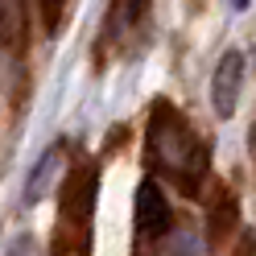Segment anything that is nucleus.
I'll return each mask as SVG.
<instances>
[{
  "label": "nucleus",
  "mask_w": 256,
  "mask_h": 256,
  "mask_svg": "<svg viewBox=\"0 0 256 256\" xmlns=\"http://www.w3.org/2000/svg\"><path fill=\"white\" fill-rule=\"evenodd\" d=\"M145 166L157 178H170L178 194L194 198L206 182V145L194 132L178 108L170 100H157L145 124Z\"/></svg>",
  "instance_id": "f257e3e1"
},
{
  "label": "nucleus",
  "mask_w": 256,
  "mask_h": 256,
  "mask_svg": "<svg viewBox=\"0 0 256 256\" xmlns=\"http://www.w3.org/2000/svg\"><path fill=\"white\" fill-rule=\"evenodd\" d=\"M95 190L100 174L95 166H74L62 182V206H58V252L54 256H87L91 248V219H95Z\"/></svg>",
  "instance_id": "f03ea898"
},
{
  "label": "nucleus",
  "mask_w": 256,
  "mask_h": 256,
  "mask_svg": "<svg viewBox=\"0 0 256 256\" xmlns=\"http://www.w3.org/2000/svg\"><path fill=\"white\" fill-rule=\"evenodd\" d=\"M132 223H136V240L140 244H162L174 232V211L170 198L162 194V186L153 178H145L136 186V206H132Z\"/></svg>",
  "instance_id": "7ed1b4c3"
},
{
  "label": "nucleus",
  "mask_w": 256,
  "mask_h": 256,
  "mask_svg": "<svg viewBox=\"0 0 256 256\" xmlns=\"http://www.w3.org/2000/svg\"><path fill=\"white\" fill-rule=\"evenodd\" d=\"M240 91H244V54L228 50L215 66V78H211V104H215L219 116H236Z\"/></svg>",
  "instance_id": "20e7f679"
},
{
  "label": "nucleus",
  "mask_w": 256,
  "mask_h": 256,
  "mask_svg": "<svg viewBox=\"0 0 256 256\" xmlns=\"http://www.w3.org/2000/svg\"><path fill=\"white\" fill-rule=\"evenodd\" d=\"M145 12H149V0H112L108 4V21H104V38L112 46H128L136 38Z\"/></svg>",
  "instance_id": "39448f33"
},
{
  "label": "nucleus",
  "mask_w": 256,
  "mask_h": 256,
  "mask_svg": "<svg viewBox=\"0 0 256 256\" xmlns=\"http://www.w3.org/2000/svg\"><path fill=\"white\" fill-rule=\"evenodd\" d=\"M236 223H240V198L228 186H219L211 206H206V236H211V248H219L228 236H236Z\"/></svg>",
  "instance_id": "423d86ee"
},
{
  "label": "nucleus",
  "mask_w": 256,
  "mask_h": 256,
  "mask_svg": "<svg viewBox=\"0 0 256 256\" xmlns=\"http://www.w3.org/2000/svg\"><path fill=\"white\" fill-rule=\"evenodd\" d=\"M58 157H62V149H50L42 157V166L29 174V182H25V202H38L42 194H46V186H50V174H54V166H58Z\"/></svg>",
  "instance_id": "0eeeda50"
},
{
  "label": "nucleus",
  "mask_w": 256,
  "mask_h": 256,
  "mask_svg": "<svg viewBox=\"0 0 256 256\" xmlns=\"http://www.w3.org/2000/svg\"><path fill=\"white\" fill-rule=\"evenodd\" d=\"M136 256H162V252H153V244H140V252Z\"/></svg>",
  "instance_id": "6e6552de"
},
{
  "label": "nucleus",
  "mask_w": 256,
  "mask_h": 256,
  "mask_svg": "<svg viewBox=\"0 0 256 256\" xmlns=\"http://www.w3.org/2000/svg\"><path fill=\"white\" fill-rule=\"evenodd\" d=\"M232 4H236V8H248V4H252V0H232Z\"/></svg>",
  "instance_id": "1a4fd4ad"
},
{
  "label": "nucleus",
  "mask_w": 256,
  "mask_h": 256,
  "mask_svg": "<svg viewBox=\"0 0 256 256\" xmlns=\"http://www.w3.org/2000/svg\"><path fill=\"white\" fill-rule=\"evenodd\" d=\"M252 157H256V128H252Z\"/></svg>",
  "instance_id": "9d476101"
},
{
  "label": "nucleus",
  "mask_w": 256,
  "mask_h": 256,
  "mask_svg": "<svg viewBox=\"0 0 256 256\" xmlns=\"http://www.w3.org/2000/svg\"><path fill=\"white\" fill-rule=\"evenodd\" d=\"M62 256H66V252H62Z\"/></svg>",
  "instance_id": "9b49d317"
}]
</instances>
